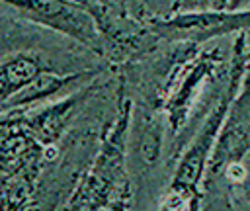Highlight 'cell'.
Wrapping results in <instances>:
<instances>
[{"mask_svg": "<svg viewBox=\"0 0 250 211\" xmlns=\"http://www.w3.org/2000/svg\"><path fill=\"white\" fill-rule=\"evenodd\" d=\"M53 148L41 145L20 121L0 115V207H29L35 184Z\"/></svg>", "mask_w": 250, "mask_h": 211, "instance_id": "cell-2", "label": "cell"}, {"mask_svg": "<svg viewBox=\"0 0 250 211\" xmlns=\"http://www.w3.org/2000/svg\"><path fill=\"white\" fill-rule=\"evenodd\" d=\"M92 0H0L31 23L66 35L86 49L104 55V37L90 8Z\"/></svg>", "mask_w": 250, "mask_h": 211, "instance_id": "cell-3", "label": "cell"}, {"mask_svg": "<svg viewBox=\"0 0 250 211\" xmlns=\"http://www.w3.org/2000/svg\"><path fill=\"white\" fill-rule=\"evenodd\" d=\"M98 2H102L105 6H115V0H98Z\"/></svg>", "mask_w": 250, "mask_h": 211, "instance_id": "cell-7", "label": "cell"}, {"mask_svg": "<svg viewBox=\"0 0 250 211\" xmlns=\"http://www.w3.org/2000/svg\"><path fill=\"white\" fill-rule=\"evenodd\" d=\"M234 86H236V78L232 76L227 92L221 98H217V102L213 104V107L207 113L205 121L201 123V127L193 135L191 143L186 147L182 158L178 160V166H176L174 176H172V184L184 186V188H191V190L199 188V184H201V180L205 176V168H207L209 156H211L213 147L217 143V137L221 133V125L227 119L230 100L234 98Z\"/></svg>", "mask_w": 250, "mask_h": 211, "instance_id": "cell-4", "label": "cell"}, {"mask_svg": "<svg viewBox=\"0 0 250 211\" xmlns=\"http://www.w3.org/2000/svg\"><path fill=\"white\" fill-rule=\"evenodd\" d=\"M49 68L45 59L33 51H18L0 59V109Z\"/></svg>", "mask_w": 250, "mask_h": 211, "instance_id": "cell-6", "label": "cell"}, {"mask_svg": "<svg viewBox=\"0 0 250 211\" xmlns=\"http://www.w3.org/2000/svg\"><path fill=\"white\" fill-rule=\"evenodd\" d=\"M133 121V104L119 90L117 113L105 127L100 148L78 178L66 209H123L131 207V182L127 174V145Z\"/></svg>", "mask_w": 250, "mask_h": 211, "instance_id": "cell-1", "label": "cell"}, {"mask_svg": "<svg viewBox=\"0 0 250 211\" xmlns=\"http://www.w3.org/2000/svg\"><path fill=\"white\" fill-rule=\"evenodd\" d=\"M96 92L94 82L72 90L70 94L51 100V104L45 102V106L41 107H23V109H14L2 115H8L16 121H20L41 145H45L47 148L57 147V143L62 139V135L66 133L74 113L80 109V106Z\"/></svg>", "mask_w": 250, "mask_h": 211, "instance_id": "cell-5", "label": "cell"}]
</instances>
